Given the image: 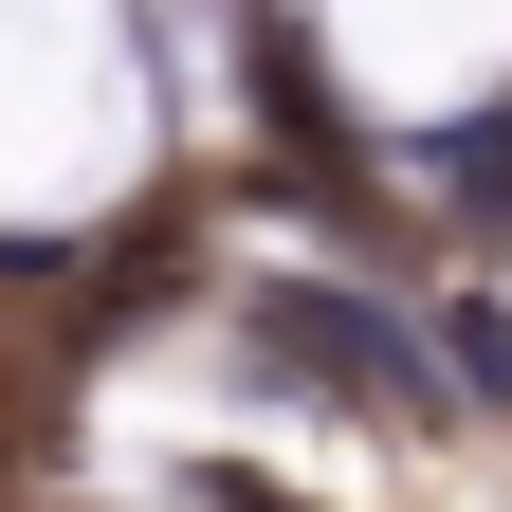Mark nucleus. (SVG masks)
Listing matches in <instances>:
<instances>
[{
    "label": "nucleus",
    "mask_w": 512,
    "mask_h": 512,
    "mask_svg": "<svg viewBox=\"0 0 512 512\" xmlns=\"http://www.w3.org/2000/svg\"><path fill=\"white\" fill-rule=\"evenodd\" d=\"M256 348L293 384H330V403L421 421V348H403V311H366V293H256Z\"/></svg>",
    "instance_id": "obj_1"
},
{
    "label": "nucleus",
    "mask_w": 512,
    "mask_h": 512,
    "mask_svg": "<svg viewBox=\"0 0 512 512\" xmlns=\"http://www.w3.org/2000/svg\"><path fill=\"white\" fill-rule=\"evenodd\" d=\"M439 384H458V403H512V311H494V293L439 311Z\"/></svg>",
    "instance_id": "obj_2"
},
{
    "label": "nucleus",
    "mask_w": 512,
    "mask_h": 512,
    "mask_svg": "<svg viewBox=\"0 0 512 512\" xmlns=\"http://www.w3.org/2000/svg\"><path fill=\"white\" fill-rule=\"evenodd\" d=\"M439 202H458V220H512V128H439Z\"/></svg>",
    "instance_id": "obj_3"
}]
</instances>
